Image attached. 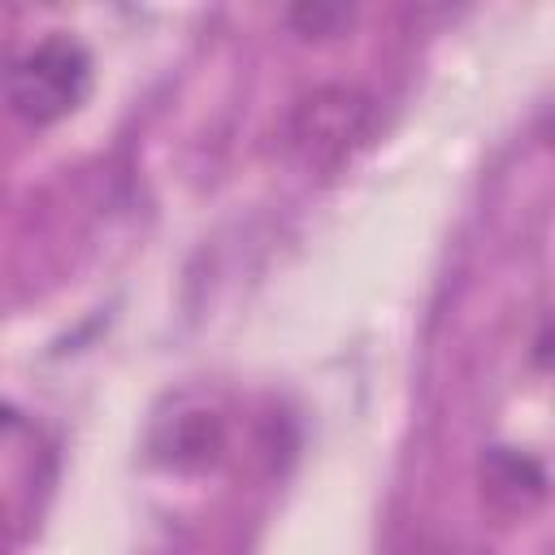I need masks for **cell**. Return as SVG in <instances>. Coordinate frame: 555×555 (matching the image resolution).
I'll return each instance as SVG.
<instances>
[{"label":"cell","instance_id":"obj_1","mask_svg":"<svg viewBox=\"0 0 555 555\" xmlns=\"http://www.w3.org/2000/svg\"><path fill=\"white\" fill-rule=\"evenodd\" d=\"M91 91V56L69 35H48L4 69V100L30 126L69 117Z\"/></svg>","mask_w":555,"mask_h":555},{"label":"cell","instance_id":"obj_2","mask_svg":"<svg viewBox=\"0 0 555 555\" xmlns=\"http://www.w3.org/2000/svg\"><path fill=\"white\" fill-rule=\"evenodd\" d=\"M377 130V108L364 91L356 87H317L308 91L295 113H291V126H286V139H291V152L299 156L304 169L312 173H334L343 169L360 147H369Z\"/></svg>","mask_w":555,"mask_h":555},{"label":"cell","instance_id":"obj_3","mask_svg":"<svg viewBox=\"0 0 555 555\" xmlns=\"http://www.w3.org/2000/svg\"><path fill=\"white\" fill-rule=\"evenodd\" d=\"M481 499L503 520H516V516L525 520L546 499V468L525 451L494 447L481 460Z\"/></svg>","mask_w":555,"mask_h":555},{"label":"cell","instance_id":"obj_4","mask_svg":"<svg viewBox=\"0 0 555 555\" xmlns=\"http://www.w3.org/2000/svg\"><path fill=\"white\" fill-rule=\"evenodd\" d=\"M221 447H225V429H221V416L208 408L178 412L156 429V451L173 468H208L221 460Z\"/></svg>","mask_w":555,"mask_h":555},{"label":"cell","instance_id":"obj_5","mask_svg":"<svg viewBox=\"0 0 555 555\" xmlns=\"http://www.w3.org/2000/svg\"><path fill=\"white\" fill-rule=\"evenodd\" d=\"M291 22L299 26L304 39H330L351 22V9H343V4H299V9H291Z\"/></svg>","mask_w":555,"mask_h":555}]
</instances>
